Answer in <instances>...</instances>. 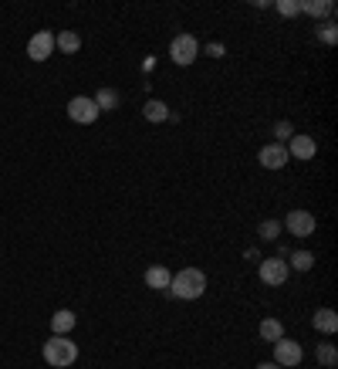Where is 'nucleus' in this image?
Returning <instances> with one entry per match:
<instances>
[{"label":"nucleus","mask_w":338,"mask_h":369,"mask_svg":"<svg viewBox=\"0 0 338 369\" xmlns=\"http://www.w3.org/2000/svg\"><path fill=\"white\" fill-rule=\"evenodd\" d=\"M169 282H172V275H169L163 264H153L149 271H146V285L149 288H156V291H166Z\"/></svg>","instance_id":"4468645a"},{"label":"nucleus","mask_w":338,"mask_h":369,"mask_svg":"<svg viewBox=\"0 0 338 369\" xmlns=\"http://www.w3.org/2000/svg\"><path fill=\"white\" fill-rule=\"evenodd\" d=\"M142 116L149 119V123H166L169 119V109H166V102L163 98H146V105H142Z\"/></svg>","instance_id":"f8f14e48"},{"label":"nucleus","mask_w":338,"mask_h":369,"mask_svg":"<svg viewBox=\"0 0 338 369\" xmlns=\"http://www.w3.org/2000/svg\"><path fill=\"white\" fill-rule=\"evenodd\" d=\"M284 227H288L295 238H311L315 227H318V220H315V213H308V210H291L288 220H284Z\"/></svg>","instance_id":"423d86ee"},{"label":"nucleus","mask_w":338,"mask_h":369,"mask_svg":"<svg viewBox=\"0 0 338 369\" xmlns=\"http://www.w3.org/2000/svg\"><path fill=\"white\" fill-rule=\"evenodd\" d=\"M54 48H61L65 54H75V51L82 48V38H78L75 31H65V34H58V38H54Z\"/></svg>","instance_id":"a211bd4d"},{"label":"nucleus","mask_w":338,"mask_h":369,"mask_svg":"<svg viewBox=\"0 0 338 369\" xmlns=\"http://www.w3.org/2000/svg\"><path fill=\"white\" fill-rule=\"evenodd\" d=\"M260 339H267V342L284 339V326H281L278 319H264V322H260Z\"/></svg>","instance_id":"f3484780"},{"label":"nucleus","mask_w":338,"mask_h":369,"mask_svg":"<svg viewBox=\"0 0 338 369\" xmlns=\"http://www.w3.org/2000/svg\"><path fill=\"white\" fill-rule=\"evenodd\" d=\"M301 10H304V14H315V17H332V14H335V3H328V0H304Z\"/></svg>","instance_id":"2eb2a0df"},{"label":"nucleus","mask_w":338,"mask_h":369,"mask_svg":"<svg viewBox=\"0 0 338 369\" xmlns=\"http://www.w3.org/2000/svg\"><path fill=\"white\" fill-rule=\"evenodd\" d=\"M311 326L318 328V332H325V335L338 332V315H335V308H318V312L311 315Z\"/></svg>","instance_id":"9b49d317"},{"label":"nucleus","mask_w":338,"mask_h":369,"mask_svg":"<svg viewBox=\"0 0 338 369\" xmlns=\"http://www.w3.org/2000/svg\"><path fill=\"white\" fill-rule=\"evenodd\" d=\"M278 234H281V224H278V220H264V224H260V238H264V241H278Z\"/></svg>","instance_id":"412c9836"},{"label":"nucleus","mask_w":338,"mask_h":369,"mask_svg":"<svg viewBox=\"0 0 338 369\" xmlns=\"http://www.w3.org/2000/svg\"><path fill=\"white\" fill-rule=\"evenodd\" d=\"M315 356H318V363H322V366H335L338 363V349L332 346V342H322Z\"/></svg>","instance_id":"aec40b11"},{"label":"nucleus","mask_w":338,"mask_h":369,"mask_svg":"<svg viewBox=\"0 0 338 369\" xmlns=\"http://www.w3.org/2000/svg\"><path fill=\"white\" fill-rule=\"evenodd\" d=\"M95 105H98V112L105 109H119V88H98V95H95Z\"/></svg>","instance_id":"dca6fc26"},{"label":"nucleus","mask_w":338,"mask_h":369,"mask_svg":"<svg viewBox=\"0 0 338 369\" xmlns=\"http://www.w3.org/2000/svg\"><path fill=\"white\" fill-rule=\"evenodd\" d=\"M318 38H322V44H328V48H332V44H338L335 21H328V24H325V28H322V31H318Z\"/></svg>","instance_id":"4be33fe9"},{"label":"nucleus","mask_w":338,"mask_h":369,"mask_svg":"<svg viewBox=\"0 0 338 369\" xmlns=\"http://www.w3.org/2000/svg\"><path fill=\"white\" fill-rule=\"evenodd\" d=\"M51 51H54V34H51V31H38V34L31 38V44H27V58H31V61H47Z\"/></svg>","instance_id":"1a4fd4ad"},{"label":"nucleus","mask_w":338,"mask_h":369,"mask_svg":"<svg viewBox=\"0 0 338 369\" xmlns=\"http://www.w3.org/2000/svg\"><path fill=\"white\" fill-rule=\"evenodd\" d=\"M278 10H281L284 17H297V14H301V3H297V0H278Z\"/></svg>","instance_id":"5701e85b"},{"label":"nucleus","mask_w":338,"mask_h":369,"mask_svg":"<svg viewBox=\"0 0 338 369\" xmlns=\"http://www.w3.org/2000/svg\"><path fill=\"white\" fill-rule=\"evenodd\" d=\"M301 356H304V352H301V346H297L295 339H278V342H274V363H278V366H297Z\"/></svg>","instance_id":"6e6552de"},{"label":"nucleus","mask_w":338,"mask_h":369,"mask_svg":"<svg viewBox=\"0 0 338 369\" xmlns=\"http://www.w3.org/2000/svg\"><path fill=\"white\" fill-rule=\"evenodd\" d=\"M196 51H200V44L193 34H176L172 44H169V58L176 61V65H193L196 61Z\"/></svg>","instance_id":"20e7f679"},{"label":"nucleus","mask_w":338,"mask_h":369,"mask_svg":"<svg viewBox=\"0 0 338 369\" xmlns=\"http://www.w3.org/2000/svg\"><path fill=\"white\" fill-rule=\"evenodd\" d=\"M41 356L47 359V366H54V369L75 366V359H78V346H75L68 335H51V339L44 342Z\"/></svg>","instance_id":"f03ea898"},{"label":"nucleus","mask_w":338,"mask_h":369,"mask_svg":"<svg viewBox=\"0 0 338 369\" xmlns=\"http://www.w3.org/2000/svg\"><path fill=\"white\" fill-rule=\"evenodd\" d=\"M68 119L78 125H91L98 119V105H95V98H88V95H75L71 102H68Z\"/></svg>","instance_id":"39448f33"},{"label":"nucleus","mask_w":338,"mask_h":369,"mask_svg":"<svg viewBox=\"0 0 338 369\" xmlns=\"http://www.w3.org/2000/svg\"><path fill=\"white\" fill-rule=\"evenodd\" d=\"M257 278L271 288L284 285V282H288V261H284V257H264L260 268H257Z\"/></svg>","instance_id":"7ed1b4c3"},{"label":"nucleus","mask_w":338,"mask_h":369,"mask_svg":"<svg viewBox=\"0 0 338 369\" xmlns=\"http://www.w3.org/2000/svg\"><path fill=\"white\" fill-rule=\"evenodd\" d=\"M315 153H318V146H315L311 136H291V139H288V156H295V160H311Z\"/></svg>","instance_id":"9d476101"},{"label":"nucleus","mask_w":338,"mask_h":369,"mask_svg":"<svg viewBox=\"0 0 338 369\" xmlns=\"http://www.w3.org/2000/svg\"><path fill=\"white\" fill-rule=\"evenodd\" d=\"M274 136H278V143L288 146V139H291V123H278L274 125Z\"/></svg>","instance_id":"b1692460"},{"label":"nucleus","mask_w":338,"mask_h":369,"mask_svg":"<svg viewBox=\"0 0 338 369\" xmlns=\"http://www.w3.org/2000/svg\"><path fill=\"white\" fill-rule=\"evenodd\" d=\"M291 268H295V271H311V268H315V254H311V251H295V254H291Z\"/></svg>","instance_id":"6ab92c4d"},{"label":"nucleus","mask_w":338,"mask_h":369,"mask_svg":"<svg viewBox=\"0 0 338 369\" xmlns=\"http://www.w3.org/2000/svg\"><path fill=\"white\" fill-rule=\"evenodd\" d=\"M257 369H284V366H278V363H260Z\"/></svg>","instance_id":"393cba45"},{"label":"nucleus","mask_w":338,"mask_h":369,"mask_svg":"<svg viewBox=\"0 0 338 369\" xmlns=\"http://www.w3.org/2000/svg\"><path fill=\"white\" fill-rule=\"evenodd\" d=\"M166 291L176 295V298H183V302H193V298H200L207 291V275L200 268H183L179 275H172Z\"/></svg>","instance_id":"f257e3e1"},{"label":"nucleus","mask_w":338,"mask_h":369,"mask_svg":"<svg viewBox=\"0 0 338 369\" xmlns=\"http://www.w3.org/2000/svg\"><path fill=\"white\" fill-rule=\"evenodd\" d=\"M257 160H260V166L264 169H281V166H288V146L284 143H267L260 153H257Z\"/></svg>","instance_id":"0eeeda50"},{"label":"nucleus","mask_w":338,"mask_h":369,"mask_svg":"<svg viewBox=\"0 0 338 369\" xmlns=\"http://www.w3.org/2000/svg\"><path fill=\"white\" fill-rule=\"evenodd\" d=\"M75 328V312L71 308H58L54 315H51V332L54 335H65V332H71Z\"/></svg>","instance_id":"ddd939ff"}]
</instances>
